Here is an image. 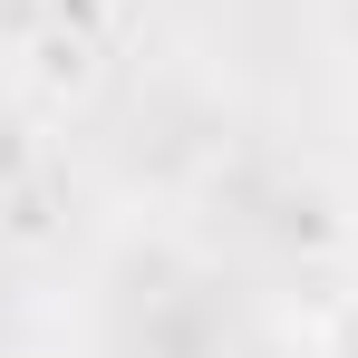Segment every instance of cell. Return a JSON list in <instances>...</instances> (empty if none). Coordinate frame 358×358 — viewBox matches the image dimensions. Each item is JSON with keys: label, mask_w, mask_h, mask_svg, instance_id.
I'll list each match as a JSON object with an SVG mask.
<instances>
[{"label": "cell", "mask_w": 358, "mask_h": 358, "mask_svg": "<svg viewBox=\"0 0 358 358\" xmlns=\"http://www.w3.org/2000/svg\"><path fill=\"white\" fill-rule=\"evenodd\" d=\"M349 358H358V310H349Z\"/></svg>", "instance_id": "obj_1"}]
</instances>
